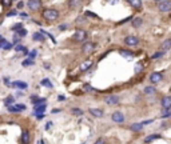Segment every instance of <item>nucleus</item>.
Returning <instances> with one entry per match:
<instances>
[{
  "mask_svg": "<svg viewBox=\"0 0 171 144\" xmlns=\"http://www.w3.org/2000/svg\"><path fill=\"white\" fill-rule=\"evenodd\" d=\"M42 16L47 21H55L56 19H59V11L54 10V8H47L42 12Z\"/></svg>",
  "mask_w": 171,
  "mask_h": 144,
  "instance_id": "1",
  "label": "nucleus"
},
{
  "mask_svg": "<svg viewBox=\"0 0 171 144\" xmlns=\"http://www.w3.org/2000/svg\"><path fill=\"white\" fill-rule=\"evenodd\" d=\"M72 39L75 41H83V40H86L87 39V32L84 31V29H76L75 31V34H73V36H72Z\"/></svg>",
  "mask_w": 171,
  "mask_h": 144,
  "instance_id": "2",
  "label": "nucleus"
},
{
  "mask_svg": "<svg viewBox=\"0 0 171 144\" xmlns=\"http://www.w3.org/2000/svg\"><path fill=\"white\" fill-rule=\"evenodd\" d=\"M124 41V44L128 45V47H134V45H138L139 44V39L136 38V36H133V35H130V36H126V38L123 39Z\"/></svg>",
  "mask_w": 171,
  "mask_h": 144,
  "instance_id": "3",
  "label": "nucleus"
},
{
  "mask_svg": "<svg viewBox=\"0 0 171 144\" xmlns=\"http://www.w3.org/2000/svg\"><path fill=\"white\" fill-rule=\"evenodd\" d=\"M27 5L31 11H38L42 8V1H40V0H28Z\"/></svg>",
  "mask_w": 171,
  "mask_h": 144,
  "instance_id": "4",
  "label": "nucleus"
},
{
  "mask_svg": "<svg viewBox=\"0 0 171 144\" xmlns=\"http://www.w3.org/2000/svg\"><path fill=\"white\" fill-rule=\"evenodd\" d=\"M94 49H95V44L92 41H86L82 45V52L83 53H91V52H94Z\"/></svg>",
  "mask_w": 171,
  "mask_h": 144,
  "instance_id": "5",
  "label": "nucleus"
},
{
  "mask_svg": "<svg viewBox=\"0 0 171 144\" xmlns=\"http://www.w3.org/2000/svg\"><path fill=\"white\" fill-rule=\"evenodd\" d=\"M159 11L161 12H171V0H164L159 3Z\"/></svg>",
  "mask_w": 171,
  "mask_h": 144,
  "instance_id": "6",
  "label": "nucleus"
},
{
  "mask_svg": "<svg viewBox=\"0 0 171 144\" xmlns=\"http://www.w3.org/2000/svg\"><path fill=\"white\" fill-rule=\"evenodd\" d=\"M162 80H163V73L162 72H152L150 75V82L151 83H161Z\"/></svg>",
  "mask_w": 171,
  "mask_h": 144,
  "instance_id": "7",
  "label": "nucleus"
},
{
  "mask_svg": "<svg viewBox=\"0 0 171 144\" xmlns=\"http://www.w3.org/2000/svg\"><path fill=\"white\" fill-rule=\"evenodd\" d=\"M104 101L108 106H116L119 103V97L116 95H108L104 97Z\"/></svg>",
  "mask_w": 171,
  "mask_h": 144,
  "instance_id": "8",
  "label": "nucleus"
},
{
  "mask_svg": "<svg viewBox=\"0 0 171 144\" xmlns=\"http://www.w3.org/2000/svg\"><path fill=\"white\" fill-rule=\"evenodd\" d=\"M92 64H94V60H92V59H86V60L80 64L79 69H80L82 72H84V71H87V69H90L91 67H92Z\"/></svg>",
  "mask_w": 171,
  "mask_h": 144,
  "instance_id": "9",
  "label": "nucleus"
},
{
  "mask_svg": "<svg viewBox=\"0 0 171 144\" xmlns=\"http://www.w3.org/2000/svg\"><path fill=\"white\" fill-rule=\"evenodd\" d=\"M111 119L112 121H115V123H123L124 121V115L122 112H114L111 115Z\"/></svg>",
  "mask_w": 171,
  "mask_h": 144,
  "instance_id": "10",
  "label": "nucleus"
},
{
  "mask_svg": "<svg viewBox=\"0 0 171 144\" xmlns=\"http://www.w3.org/2000/svg\"><path fill=\"white\" fill-rule=\"evenodd\" d=\"M24 110H25V106H23V104H14V106L8 107L10 112H20V111H24Z\"/></svg>",
  "mask_w": 171,
  "mask_h": 144,
  "instance_id": "11",
  "label": "nucleus"
},
{
  "mask_svg": "<svg viewBox=\"0 0 171 144\" xmlns=\"http://www.w3.org/2000/svg\"><path fill=\"white\" fill-rule=\"evenodd\" d=\"M161 103H162V107H163L164 110H170L171 108V96H164Z\"/></svg>",
  "mask_w": 171,
  "mask_h": 144,
  "instance_id": "12",
  "label": "nucleus"
},
{
  "mask_svg": "<svg viewBox=\"0 0 171 144\" xmlns=\"http://www.w3.org/2000/svg\"><path fill=\"white\" fill-rule=\"evenodd\" d=\"M68 5L71 10H76L82 5V0H68Z\"/></svg>",
  "mask_w": 171,
  "mask_h": 144,
  "instance_id": "13",
  "label": "nucleus"
},
{
  "mask_svg": "<svg viewBox=\"0 0 171 144\" xmlns=\"http://www.w3.org/2000/svg\"><path fill=\"white\" fill-rule=\"evenodd\" d=\"M127 1H128L130 5L133 8H135V10H140V8H142V0H127Z\"/></svg>",
  "mask_w": 171,
  "mask_h": 144,
  "instance_id": "14",
  "label": "nucleus"
},
{
  "mask_svg": "<svg viewBox=\"0 0 171 144\" xmlns=\"http://www.w3.org/2000/svg\"><path fill=\"white\" fill-rule=\"evenodd\" d=\"M162 135L159 134H152V135H148L147 137H144V143H151L154 140H158V139H161Z\"/></svg>",
  "mask_w": 171,
  "mask_h": 144,
  "instance_id": "15",
  "label": "nucleus"
},
{
  "mask_svg": "<svg viewBox=\"0 0 171 144\" xmlns=\"http://www.w3.org/2000/svg\"><path fill=\"white\" fill-rule=\"evenodd\" d=\"M171 49V39H167V40H164L163 43L161 44V51H168Z\"/></svg>",
  "mask_w": 171,
  "mask_h": 144,
  "instance_id": "16",
  "label": "nucleus"
},
{
  "mask_svg": "<svg viewBox=\"0 0 171 144\" xmlns=\"http://www.w3.org/2000/svg\"><path fill=\"white\" fill-rule=\"evenodd\" d=\"M90 113L95 117H102L103 116V111L100 108H90Z\"/></svg>",
  "mask_w": 171,
  "mask_h": 144,
  "instance_id": "17",
  "label": "nucleus"
},
{
  "mask_svg": "<svg viewBox=\"0 0 171 144\" xmlns=\"http://www.w3.org/2000/svg\"><path fill=\"white\" fill-rule=\"evenodd\" d=\"M30 143V132L28 131H23L21 134V144H28Z\"/></svg>",
  "mask_w": 171,
  "mask_h": 144,
  "instance_id": "18",
  "label": "nucleus"
},
{
  "mask_svg": "<svg viewBox=\"0 0 171 144\" xmlns=\"http://www.w3.org/2000/svg\"><path fill=\"white\" fill-rule=\"evenodd\" d=\"M14 87L20 88V89H25L28 87V84L25 82H21V80H16V82H14Z\"/></svg>",
  "mask_w": 171,
  "mask_h": 144,
  "instance_id": "19",
  "label": "nucleus"
},
{
  "mask_svg": "<svg viewBox=\"0 0 171 144\" xmlns=\"http://www.w3.org/2000/svg\"><path fill=\"white\" fill-rule=\"evenodd\" d=\"M120 55L124 56V58H127V59H133L134 56H135V53L131 52V51H128V49H122V51H120Z\"/></svg>",
  "mask_w": 171,
  "mask_h": 144,
  "instance_id": "20",
  "label": "nucleus"
},
{
  "mask_svg": "<svg viewBox=\"0 0 171 144\" xmlns=\"http://www.w3.org/2000/svg\"><path fill=\"white\" fill-rule=\"evenodd\" d=\"M0 47L4 48V49H11V48H12V44H11L10 41L4 40V39H0Z\"/></svg>",
  "mask_w": 171,
  "mask_h": 144,
  "instance_id": "21",
  "label": "nucleus"
},
{
  "mask_svg": "<svg viewBox=\"0 0 171 144\" xmlns=\"http://www.w3.org/2000/svg\"><path fill=\"white\" fill-rule=\"evenodd\" d=\"M144 93L146 95H148V96H151V95H155L157 93V88L155 87H144Z\"/></svg>",
  "mask_w": 171,
  "mask_h": 144,
  "instance_id": "22",
  "label": "nucleus"
},
{
  "mask_svg": "<svg viewBox=\"0 0 171 144\" xmlns=\"http://www.w3.org/2000/svg\"><path fill=\"white\" fill-rule=\"evenodd\" d=\"M45 108H47V104H45V103L35 106V115H36V113H40V112H44Z\"/></svg>",
  "mask_w": 171,
  "mask_h": 144,
  "instance_id": "23",
  "label": "nucleus"
},
{
  "mask_svg": "<svg viewBox=\"0 0 171 144\" xmlns=\"http://www.w3.org/2000/svg\"><path fill=\"white\" fill-rule=\"evenodd\" d=\"M142 23H143V20L140 19V17H134L133 21H131V24H133V27L134 28H138L142 25Z\"/></svg>",
  "mask_w": 171,
  "mask_h": 144,
  "instance_id": "24",
  "label": "nucleus"
},
{
  "mask_svg": "<svg viewBox=\"0 0 171 144\" xmlns=\"http://www.w3.org/2000/svg\"><path fill=\"white\" fill-rule=\"evenodd\" d=\"M131 130L135 131V132H139V131L143 130V123H134V124H131Z\"/></svg>",
  "mask_w": 171,
  "mask_h": 144,
  "instance_id": "25",
  "label": "nucleus"
},
{
  "mask_svg": "<svg viewBox=\"0 0 171 144\" xmlns=\"http://www.w3.org/2000/svg\"><path fill=\"white\" fill-rule=\"evenodd\" d=\"M32 38L35 41H44V36H43L42 32H35V34L32 35Z\"/></svg>",
  "mask_w": 171,
  "mask_h": 144,
  "instance_id": "26",
  "label": "nucleus"
},
{
  "mask_svg": "<svg viewBox=\"0 0 171 144\" xmlns=\"http://www.w3.org/2000/svg\"><path fill=\"white\" fill-rule=\"evenodd\" d=\"M4 104L7 107H11L12 104H15V99L12 97V96H8L7 99H4Z\"/></svg>",
  "mask_w": 171,
  "mask_h": 144,
  "instance_id": "27",
  "label": "nucleus"
},
{
  "mask_svg": "<svg viewBox=\"0 0 171 144\" xmlns=\"http://www.w3.org/2000/svg\"><path fill=\"white\" fill-rule=\"evenodd\" d=\"M40 84H42L43 87H48V88H52V83H51V80H49V79H43L42 82H40Z\"/></svg>",
  "mask_w": 171,
  "mask_h": 144,
  "instance_id": "28",
  "label": "nucleus"
},
{
  "mask_svg": "<svg viewBox=\"0 0 171 144\" xmlns=\"http://www.w3.org/2000/svg\"><path fill=\"white\" fill-rule=\"evenodd\" d=\"M34 59H31V58H27L24 60V62L21 63V65H23V67H28V65H34Z\"/></svg>",
  "mask_w": 171,
  "mask_h": 144,
  "instance_id": "29",
  "label": "nucleus"
},
{
  "mask_svg": "<svg viewBox=\"0 0 171 144\" xmlns=\"http://www.w3.org/2000/svg\"><path fill=\"white\" fill-rule=\"evenodd\" d=\"M71 113H72L73 116H82V115H83V111H82L80 108H72V110H71Z\"/></svg>",
  "mask_w": 171,
  "mask_h": 144,
  "instance_id": "30",
  "label": "nucleus"
},
{
  "mask_svg": "<svg viewBox=\"0 0 171 144\" xmlns=\"http://www.w3.org/2000/svg\"><path fill=\"white\" fill-rule=\"evenodd\" d=\"M15 49H16V51H18V52H25V53H27V55H28V51H27V48H25L24 45H20V44L15 45Z\"/></svg>",
  "mask_w": 171,
  "mask_h": 144,
  "instance_id": "31",
  "label": "nucleus"
},
{
  "mask_svg": "<svg viewBox=\"0 0 171 144\" xmlns=\"http://www.w3.org/2000/svg\"><path fill=\"white\" fill-rule=\"evenodd\" d=\"M83 89L86 91V92H94V91H95L94 87H91L90 84H87V83H86V84L83 86Z\"/></svg>",
  "mask_w": 171,
  "mask_h": 144,
  "instance_id": "32",
  "label": "nucleus"
},
{
  "mask_svg": "<svg viewBox=\"0 0 171 144\" xmlns=\"http://www.w3.org/2000/svg\"><path fill=\"white\" fill-rule=\"evenodd\" d=\"M16 35H19L20 38H23V36H25V35H27V29H24V28H21V29H19V31L16 32Z\"/></svg>",
  "mask_w": 171,
  "mask_h": 144,
  "instance_id": "33",
  "label": "nucleus"
},
{
  "mask_svg": "<svg viewBox=\"0 0 171 144\" xmlns=\"http://www.w3.org/2000/svg\"><path fill=\"white\" fill-rule=\"evenodd\" d=\"M86 16H88V17H94V19H99L98 15L94 14V12H91V11H87V12H86Z\"/></svg>",
  "mask_w": 171,
  "mask_h": 144,
  "instance_id": "34",
  "label": "nucleus"
},
{
  "mask_svg": "<svg viewBox=\"0 0 171 144\" xmlns=\"http://www.w3.org/2000/svg\"><path fill=\"white\" fill-rule=\"evenodd\" d=\"M21 28H23V25H21V23H18V24H15L14 27H12V31L18 32L19 29H21Z\"/></svg>",
  "mask_w": 171,
  "mask_h": 144,
  "instance_id": "35",
  "label": "nucleus"
},
{
  "mask_svg": "<svg viewBox=\"0 0 171 144\" xmlns=\"http://www.w3.org/2000/svg\"><path fill=\"white\" fill-rule=\"evenodd\" d=\"M11 3H12V0H1V4H3L4 7H11Z\"/></svg>",
  "mask_w": 171,
  "mask_h": 144,
  "instance_id": "36",
  "label": "nucleus"
},
{
  "mask_svg": "<svg viewBox=\"0 0 171 144\" xmlns=\"http://www.w3.org/2000/svg\"><path fill=\"white\" fill-rule=\"evenodd\" d=\"M14 44L15 45L20 44V36H19V35H15V36H14Z\"/></svg>",
  "mask_w": 171,
  "mask_h": 144,
  "instance_id": "37",
  "label": "nucleus"
},
{
  "mask_svg": "<svg viewBox=\"0 0 171 144\" xmlns=\"http://www.w3.org/2000/svg\"><path fill=\"white\" fill-rule=\"evenodd\" d=\"M36 55H38V51H36V49H32L31 52H28V56H30L31 59H34Z\"/></svg>",
  "mask_w": 171,
  "mask_h": 144,
  "instance_id": "38",
  "label": "nucleus"
},
{
  "mask_svg": "<svg viewBox=\"0 0 171 144\" xmlns=\"http://www.w3.org/2000/svg\"><path fill=\"white\" fill-rule=\"evenodd\" d=\"M162 55H163V51H161V52H157V53H154V55L151 56V59H158V58H161Z\"/></svg>",
  "mask_w": 171,
  "mask_h": 144,
  "instance_id": "39",
  "label": "nucleus"
},
{
  "mask_svg": "<svg viewBox=\"0 0 171 144\" xmlns=\"http://www.w3.org/2000/svg\"><path fill=\"white\" fill-rule=\"evenodd\" d=\"M35 116H36V119H38V120H40V119H43V117L45 116V113L44 112H40V113H36Z\"/></svg>",
  "mask_w": 171,
  "mask_h": 144,
  "instance_id": "40",
  "label": "nucleus"
},
{
  "mask_svg": "<svg viewBox=\"0 0 171 144\" xmlns=\"http://www.w3.org/2000/svg\"><path fill=\"white\" fill-rule=\"evenodd\" d=\"M94 144H106V141H104V139H102V137H99L98 140L95 141Z\"/></svg>",
  "mask_w": 171,
  "mask_h": 144,
  "instance_id": "41",
  "label": "nucleus"
},
{
  "mask_svg": "<svg viewBox=\"0 0 171 144\" xmlns=\"http://www.w3.org/2000/svg\"><path fill=\"white\" fill-rule=\"evenodd\" d=\"M16 15H18L16 11H11V12H8V14H7V16H16Z\"/></svg>",
  "mask_w": 171,
  "mask_h": 144,
  "instance_id": "42",
  "label": "nucleus"
},
{
  "mask_svg": "<svg viewBox=\"0 0 171 144\" xmlns=\"http://www.w3.org/2000/svg\"><path fill=\"white\" fill-rule=\"evenodd\" d=\"M142 68H143V67H142V64H138V65H136V69H135L136 73H139V72L142 71Z\"/></svg>",
  "mask_w": 171,
  "mask_h": 144,
  "instance_id": "43",
  "label": "nucleus"
},
{
  "mask_svg": "<svg viewBox=\"0 0 171 144\" xmlns=\"http://www.w3.org/2000/svg\"><path fill=\"white\" fill-rule=\"evenodd\" d=\"M51 127H52V123H51V121H48V123L45 124V131H48Z\"/></svg>",
  "mask_w": 171,
  "mask_h": 144,
  "instance_id": "44",
  "label": "nucleus"
},
{
  "mask_svg": "<svg viewBox=\"0 0 171 144\" xmlns=\"http://www.w3.org/2000/svg\"><path fill=\"white\" fill-rule=\"evenodd\" d=\"M66 28H67V25H66V24H63V25H60V27H59V29H60V31H66Z\"/></svg>",
  "mask_w": 171,
  "mask_h": 144,
  "instance_id": "45",
  "label": "nucleus"
},
{
  "mask_svg": "<svg viewBox=\"0 0 171 144\" xmlns=\"http://www.w3.org/2000/svg\"><path fill=\"white\" fill-rule=\"evenodd\" d=\"M107 1H108L110 4H116V3L119 1V0H107Z\"/></svg>",
  "mask_w": 171,
  "mask_h": 144,
  "instance_id": "46",
  "label": "nucleus"
},
{
  "mask_svg": "<svg viewBox=\"0 0 171 144\" xmlns=\"http://www.w3.org/2000/svg\"><path fill=\"white\" fill-rule=\"evenodd\" d=\"M23 5H24L23 1H19V3H18V8H23Z\"/></svg>",
  "mask_w": 171,
  "mask_h": 144,
  "instance_id": "47",
  "label": "nucleus"
},
{
  "mask_svg": "<svg viewBox=\"0 0 171 144\" xmlns=\"http://www.w3.org/2000/svg\"><path fill=\"white\" fill-rule=\"evenodd\" d=\"M38 144H44V141H43V140H42V139H40V140H39V141H38Z\"/></svg>",
  "mask_w": 171,
  "mask_h": 144,
  "instance_id": "48",
  "label": "nucleus"
},
{
  "mask_svg": "<svg viewBox=\"0 0 171 144\" xmlns=\"http://www.w3.org/2000/svg\"><path fill=\"white\" fill-rule=\"evenodd\" d=\"M154 1H158V3H162V1H164V0H154Z\"/></svg>",
  "mask_w": 171,
  "mask_h": 144,
  "instance_id": "49",
  "label": "nucleus"
}]
</instances>
